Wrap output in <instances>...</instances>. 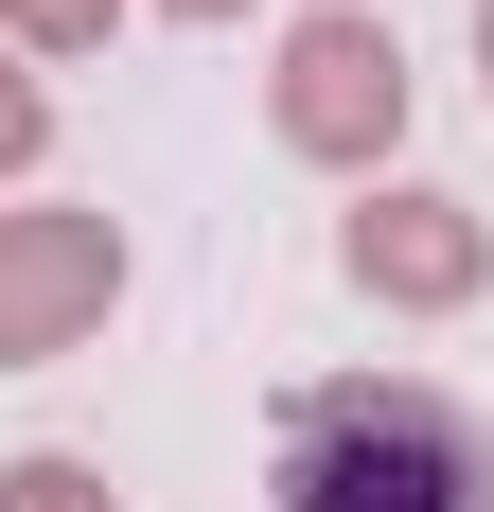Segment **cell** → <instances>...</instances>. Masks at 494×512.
Here are the masks:
<instances>
[{"mask_svg": "<svg viewBox=\"0 0 494 512\" xmlns=\"http://www.w3.org/2000/svg\"><path fill=\"white\" fill-rule=\"evenodd\" d=\"M53 142V106H36V71H18V53H0V177H18V159Z\"/></svg>", "mask_w": 494, "mask_h": 512, "instance_id": "obj_7", "label": "cell"}, {"mask_svg": "<svg viewBox=\"0 0 494 512\" xmlns=\"http://www.w3.org/2000/svg\"><path fill=\"white\" fill-rule=\"evenodd\" d=\"M0 512H124V495H106V460H53L36 442V460H0Z\"/></svg>", "mask_w": 494, "mask_h": 512, "instance_id": "obj_5", "label": "cell"}, {"mask_svg": "<svg viewBox=\"0 0 494 512\" xmlns=\"http://www.w3.org/2000/svg\"><path fill=\"white\" fill-rule=\"evenodd\" d=\"M106 18H124V0H0L18 53H106Z\"/></svg>", "mask_w": 494, "mask_h": 512, "instance_id": "obj_6", "label": "cell"}, {"mask_svg": "<svg viewBox=\"0 0 494 512\" xmlns=\"http://www.w3.org/2000/svg\"><path fill=\"white\" fill-rule=\"evenodd\" d=\"M283 142L336 159V177H371V159L406 142V36L371 18V0H318V18H283Z\"/></svg>", "mask_w": 494, "mask_h": 512, "instance_id": "obj_2", "label": "cell"}, {"mask_svg": "<svg viewBox=\"0 0 494 512\" xmlns=\"http://www.w3.org/2000/svg\"><path fill=\"white\" fill-rule=\"evenodd\" d=\"M336 265L371 283V301H406V318H459V301L494 283V230H477L459 195H424V177H389V195L336 230Z\"/></svg>", "mask_w": 494, "mask_h": 512, "instance_id": "obj_4", "label": "cell"}, {"mask_svg": "<svg viewBox=\"0 0 494 512\" xmlns=\"http://www.w3.org/2000/svg\"><path fill=\"white\" fill-rule=\"evenodd\" d=\"M177 18H247V0H177Z\"/></svg>", "mask_w": 494, "mask_h": 512, "instance_id": "obj_8", "label": "cell"}, {"mask_svg": "<svg viewBox=\"0 0 494 512\" xmlns=\"http://www.w3.org/2000/svg\"><path fill=\"white\" fill-rule=\"evenodd\" d=\"M477 71H494V0H477Z\"/></svg>", "mask_w": 494, "mask_h": 512, "instance_id": "obj_9", "label": "cell"}, {"mask_svg": "<svg viewBox=\"0 0 494 512\" xmlns=\"http://www.w3.org/2000/svg\"><path fill=\"white\" fill-rule=\"evenodd\" d=\"M283 512H494V442L424 371H336L283 407Z\"/></svg>", "mask_w": 494, "mask_h": 512, "instance_id": "obj_1", "label": "cell"}, {"mask_svg": "<svg viewBox=\"0 0 494 512\" xmlns=\"http://www.w3.org/2000/svg\"><path fill=\"white\" fill-rule=\"evenodd\" d=\"M106 301H124V230L106 212H0V371L89 354Z\"/></svg>", "mask_w": 494, "mask_h": 512, "instance_id": "obj_3", "label": "cell"}]
</instances>
